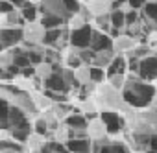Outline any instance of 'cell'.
I'll use <instances>...</instances> for the list:
<instances>
[{
  "label": "cell",
  "mask_w": 157,
  "mask_h": 153,
  "mask_svg": "<svg viewBox=\"0 0 157 153\" xmlns=\"http://www.w3.org/2000/svg\"><path fill=\"white\" fill-rule=\"evenodd\" d=\"M87 131H89V138L91 140H100V138H104V136L109 135V131H107V127H105V124H104V120H102L100 114L89 118Z\"/></svg>",
  "instance_id": "obj_12"
},
{
  "label": "cell",
  "mask_w": 157,
  "mask_h": 153,
  "mask_svg": "<svg viewBox=\"0 0 157 153\" xmlns=\"http://www.w3.org/2000/svg\"><path fill=\"white\" fill-rule=\"evenodd\" d=\"M70 153H93V140L91 138H70L67 142Z\"/></svg>",
  "instance_id": "obj_16"
},
{
  "label": "cell",
  "mask_w": 157,
  "mask_h": 153,
  "mask_svg": "<svg viewBox=\"0 0 157 153\" xmlns=\"http://www.w3.org/2000/svg\"><path fill=\"white\" fill-rule=\"evenodd\" d=\"M39 6L37 4H33V2H26L22 8H21V13H22V17H24V21L26 22H30V21H37L39 19Z\"/></svg>",
  "instance_id": "obj_25"
},
{
  "label": "cell",
  "mask_w": 157,
  "mask_h": 153,
  "mask_svg": "<svg viewBox=\"0 0 157 153\" xmlns=\"http://www.w3.org/2000/svg\"><path fill=\"white\" fill-rule=\"evenodd\" d=\"M126 70H128V59H126V55L117 54L115 59H113V63L107 66V74H126Z\"/></svg>",
  "instance_id": "obj_20"
},
{
  "label": "cell",
  "mask_w": 157,
  "mask_h": 153,
  "mask_svg": "<svg viewBox=\"0 0 157 153\" xmlns=\"http://www.w3.org/2000/svg\"><path fill=\"white\" fill-rule=\"evenodd\" d=\"M85 6L89 13L96 19V17H102L113 11V0H87Z\"/></svg>",
  "instance_id": "obj_13"
},
{
  "label": "cell",
  "mask_w": 157,
  "mask_h": 153,
  "mask_svg": "<svg viewBox=\"0 0 157 153\" xmlns=\"http://www.w3.org/2000/svg\"><path fill=\"white\" fill-rule=\"evenodd\" d=\"M111 24H113V28H117V30H124L128 24H126V11H122V9H113L111 11Z\"/></svg>",
  "instance_id": "obj_28"
},
{
  "label": "cell",
  "mask_w": 157,
  "mask_h": 153,
  "mask_svg": "<svg viewBox=\"0 0 157 153\" xmlns=\"http://www.w3.org/2000/svg\"><path fill=\"white\" fill-rule=\"evenodd\" d=\"M15 9H17V6L11 2V0H2V4H0V13H2V15L11 13V11H15Z\"/></svg>",
  "instance_id": "obj_37"
},
{
  "label": "cell",
  "mask_w": 157,
  "mask_h": 153,
  "mask_svg": "<svg viewBox=\"0 0 157 153\" xmlns=\"http://www.w3.org/2000/svg\"><path fill=\"white\" fill-rule=\"evenodd\" d=\"M54 72H56V68H54V65L48 63V61H43V63L35 65V76H37V78H41L43 81H46Z\"/></svg>",
  "instance_id": "obj_24"
},
{
  "label": "cell",
  "mask_w": 157,
  "mask_h": 153,
  "mask_svg": "<svg viewBox=\"0 0 157 153\" xmlns=\"http://www.w3.org/2000/svg\"><path fill=\"white\" fill-rule=\"evenodd\" d=\"M107 81L117 89V91H124V87H126V83H128V76L126 74H109V78H107Z\"/></svg>",
  "instance_id": "obj_31"
},
{
  "label": "cell",
  "mask_w": 157,
  "mask_h": 153,
  "mask_svg": "<svg viewBox=\"0 0 157 153\" xmlns=\"http://www.w3.org/2000/svg\"><path fill=\"white\" fill-rule=\"evenodd\" d=\"M24 43V28L22 26H11L0 30V46L2 50L21 46Z\"/></svg>",
  "instance_id": "obj_5"
},
{
  "label": "cell",
  "mask_w": 157,
  "mask_h": 153,
  "mask_svg": "<svg viewBox=\"0 0 157 153\" xmlns=\"http://www.w3.org/2000/svg\"><path fill=\"white\" fill-rule=\"evenodd\" d=\"M91 48L94 52L105 50V48H113V37L102 30H94L93 32V41H91Z\"/></svg>",
  "instance_id": "obj_14"
},
{
  "label": "cell",
  "mask_w": 157,
  "mask_h": 153,
  "mask_svg": "<svg viewBox=\"0 0 157 153\" xmlns=\"http://www.w3.org/2000/svg\"><path fill=\"white\" fill-rule=\"evenodd\" d=\"M74 74H76V80H78V83H80L82 87L83 85H89L93 80H91V65H87V63H82L78 68H74Z\"/></svg>",
  "instance_id": "obj_21"
},
{
  "label": "cell",
  "mask_w": 157,
  "mask_h": 153,
  "mask_svg": "<svg viewBox=\"0 0 157 153\" xmlns=\"http://www.w3.org/2000/svg\"><path fill=\"white\" fill-rule=\"evenodd\" d=\"M93 32L94 28L91 24H85L80 30H70V39L68 44L78 46V48H91V41H93Z\"/></svg>",
  "instance_id": "obj_8"
},
{
  "label": "cell",
  "mask_w": 157,
  "mask_h": 153,
  "mask_svg": "<svg viewBox=\"0 0 157 153\" xmlns=\"http://www.w3.org/2000/svg\"><path fill=\"white\" fill-rule=\"evenodd\" d=\"M0 153H30L28 149H17V147H0Z\"/></svg>",
  "instance_id": "obj_41"
},
{
  "label": "cell",
  "mask_w": 157,
  "mask_h": 153,
  "mask_svg": "<svg viewBox=\"0 0 157 153\" xmlns=\"http://www.w3.org/2000/svg\"><path fill=\"white\" fill-rule=\"evenodd\" d=\"M39 9L43 11V15H56V17H61L65 21H68V17L72 15L65 4V0H41Z\"/></svg>",
  "instance_id": "obj_7"
},
{
  "label": "cell",
  "mask_w": 157,
  "mask_h": 153,
  "mask_svg": "<svg viewBox=\"0 0 157 153\" xmlns=\"http://www.w3.org/2000/svg\"><path fill=\"white\" fill-rule=\"evenodd\" d=\"M33 129H35L37 133H43V135H46V133L50 131V125H48V122H46L43 116H37V118L33 120Z\"/></svg>",
  "instance_id": "obj_35"
},
{
  "label": "cell",
  "mask_w": 157,
  "mask_h": 153,
  "mask_svg": "<svg viewBox=\"0 0 157 153\" xmlns=\"http://www.w3.org/2000/svg\"><path fill=\"white\" fill-rule=\"evenodd\" d=\"M44 89L46 91H52V92H67L68 89H70V85L65 81V78H63V70H56L50 78L44 81Z\"/></svg>",
  "instance_id": "obj_11"
},
{
  "label": "cell",
  "mask_w": 157,
  "mask_h": 153,
  "mask_svg": "<svg viewBox=\"0 0 157 153\" xmlns=\"http://www.w3.org/2000/svg\"><path fill=\"white\" fill-rule=\"evenodd\" d=\"M146 151H148V153H157V133L151 135V138H150V146H148Z\"/></svg>",
  "instance_id": "obj_39"
},
{
  "label": "cell",
  "mask_w": 157,
  "mask_h": 153,
  "mask_svg": "<svg viewBox=\"0 0 157 153\" xmlns=\"http://www.w3.org/2000/svg\"><path fill=\"white\" fill-rule=\"evenodd\" d=\"M129 4H131L133 9H142L148 4V0H129Z\"/></svg>",
  "instance_id": "obj_40"
},
{
  "label": "cell",
  "mask_w": 157,
  "mask_h": 153,
  "mask_svg": "<svg viewBox=\"0 0 157 153\" xmlns=\"http://www.w3.org/2000/svg\"><path fill=\"white\" fill-rule=\"evenodd\" d=\"M11 2H13V4H15L17 8H22V6H24V4L28 2V0H11Z\"/></svg>",
  "instance_id": "obj_42"
},
{
  "label": "cell",
  "mask_w": 157,
  "mask_h": 153,
  "mask_svg": "<svg viewBox=\"0 0 157 153\" xmlns=\"http://www.w3.org/2000/svg\"><path fill=\"white\" fill-rule=\"evenodd\" d=\"M109 74H107V68H100V66H94L91 65V80L96 81V83H104L107 81Z\"/></svg>",
  "instance_id": "obj_32"
},
{
  "label": "cell",
  "mask_w": 157,
  "mask_h": 153,
  "mask_svg": "<svg viewBox=\"0 0 157 153\" xmlns=\"http://www.w3.org/2000/svg\"><path fill=\"white\" fill-rule=\"evenodd\" d=\"M65 124L68 125V127H87L89 125V116L87 114H83L82 111H72L67 118H65Z\"/></svg>",
  "instance_id": "obj_19"
},
{
  "label": "cell",
  "mask_w": 157,
  "mask_h": 153,
  "mask_svg": "<svg viewBox=\"0 0 157 153\" xmlns=\"http://www.w3.org/2000/svg\"><path fill=\"white\" fill-rule=\"evenodd\" d=\"M153 54V50L148 46V44H137L131 52H129V55H133V57H137V59H144V57H148V55H151Z\"/></svg>",
  "instance_id": "obj_34"
},
{
  "label": "cell",
  "mask_w": 157,
  "mask_h": 153,
  "mask_svg": "<svg viewBox=\"0 0 157 153\" xmlns=\"http://www.w3.org/2000/svg\"><path fill=\"white\" fill-rule=\"evenodd\" d=\"M13 65H15V48L2 50V54H0V70L10 68Z\"/></svg>",
  "instance_id": "obj_27"
},
{
  "label": "cell",
  "mask_w": 157,
  "mask_h": 153,
  "mask_svg": "<svg viewBox=\"0 0 157 153\" xmlns=\"http://www.w3.org/2000/svg\"><path fill=\"white\" fill-rule=\"evenodd\" d=\"M100 116H102V120H104V124H105L109 135H113V136H118V135H120L122 131H126V127H128V122H126L124 114L118 113V111L104 109V111L100 113Z\"/></svg>",
  "instance_id": "obj_4"
},
{
  "label": "cell",
  "mask_w": 157,
  "mask_h": 153,
  "mask_svg": "<svg viewBox=\"0 0 157 153\" xmlns=\"http://www.w3.org/2000/svg\"><path fill=\"white\" fill-rule=\"evenodd\" d=\"M115 50L113 48H105V50H100V52H94V59H93V65L94 66H100V68H107L113 59H115Z\"/></svg>",
  "instance_id": "obj_17"
},
{
  "label": "cell",
  "mask_w": 157,
  "mask_h": 153,
  "mask_svg": "<svg viewBox=\"0 0 157 153\" xmlns=\"http://www.w3.org/2000/svg\"><path fill=\"white\" fill-rule=\"evenodd\" d=\"M139 116H140V118H144V120H148L150 124L157 125V100H155L150 107L140 109V111H139Z\"/></svg>",
  "instance_id": "obj_26"
},
{
  "label": "cell",
  "mask_w": 157,
  "mask_h": 153,
  "mask_svg": "<svg viewBox=\"0 0 157 153\" xmlns=\"http://www.w3.org/2000/svg\"><path fill=\"white\" fill-rule=\"evenodd\" d=\"M139 19H140V17H139L137 9H129V11H126V24H128V26L135 24V22H137ZM128 26H126V28H128Z\"/></svg>",
  "instance_id": "obj_38"
},
{
  "label": "cell",
  "mask_w": 157,
  "mask_h": 153,
  "mask_svg": "<svg viewBox=\"0 0 157 153\" xmlns=\"http://www.w3.org/2000/svg\"><path fill=\"white\" fill-rule=\"evenodd\" d=\"M122 94H124L126 102L129 105H133L135 109H146L157 100V87L144 81L137 72H131Z\"/></svg>",
  "instance_id": "obj_1"
},
{
  "label": "cell",
  "mask_w": 157,
  "mask_h": 153,
  "mask_svg": "<svg viewBox=\"0 0 157 153\" xmlns=\"http://www.w3.org/2000/svg\"><path fill=\"white\" fill-rule=\"evenodd\" d=\"M94 22H96L98 30H102V32H105V33H109V32L113 30V24H111V13L102 15V17H96Z\"/></svg>",
  "instance_id": "obj_33"
},
{
  "label": "cell",
  "mask_w": 157,
  "mask_h": 153,
  "mask_svg": "<svg viewBox=\"0 0 157 153\" xmlns=\"http://www.w3.org/2000/svg\"><path fill=\"white\" fill-rule=\"evenodd\" d=\"M52 135H54V140H56V142L67 144V142L70 140V127H68L65 122H61L56 129H52Z\"/></svg>",
  "instance_id": "obj_23"
},
{
  "label": "cell",
  "mask_w": 157,
  "mask_h": 153,
  "mask_svg": "<svg viewBox=\"0 0 157 153\" xmlns=\"http://www.w3.org/2000/svg\"><path fill=\"white\" fill-rule=\"evenodd\" d=\"M70 138H89L87 127H70Z\"/></svg>",
  "instance_id": "obj_36"
},
{
  "label": "cell",
  "mask_w": 157,
  "mask_h": 153,
  "mask_svg": "<svg viewBox=\"0 0 157 153\" xmlns=\"http://www.w3.org/2000/svg\"><path fill=\"white\" fill-rule=\"evenodd\" d=\"M46 142H48L46 135L33 131V133L28 136V140H26V147H28V151H30V153H35V151H41V149L44 147V144H46Z\"/></svg>",
  "instance_id": "obj_18"
},
{
  "label": "cell",
  "mask_w": 157,
  "mask_h": 153,
  "mask_svg": "<svg viewBox=\"0 0 157 153\" xmlns=\"http://www.w3.org/2000/svg\"><path fill=\"white\" fill-rule=\"evenodd\" d=\"M24 41L30 44H44V37H46V26L43 24V21H30L24 26Z\"/></svg>",
  "instance_id": "obj_6"
},
{
  "label": "cell",
  "mask_w": 157,
  "mask_h": 153,
  "mask_svg": "<svg viewBox=\"0 0 157 153\" xmlns=\"http://www.w3.org/2000/svg\"><path fill=\"white\" fill-rule=\"evenodd\" d=\"M52 109L56 111V114L59 116V120H61V122H65V118L74 111V109H72V105H70L68 102H56V103L52 105Z\"/></svg>",
  "instance_id": "obj_29"
},
{
  "label": "cell",
  "mask_w": 157,
  "mask_h": 153,
  "mask_svg": "<svg viewBox=\"0 0 157 153\" xmlns=\"http://www.w3.org/2000/svg\"><path fill=\"white\" fill-rule=\"evenodd\" d=\"M78 109H80L83 114H87L89 118H93V116H98L100 114V103H98V100H96V96H93V98H89V96H85L83 100H80L78 102Z\"/></svg>",
  "instance_id": "obj_15"
},
{
  "label": "cell",
  "mask_w": 157,
  "mask_h": 153,
  "mask_svg": "<svg viewBox=\"0 0 157 153\" xmlns=\"http://www.w3.org/2000/svg\"><path fill=\"white\" fill-rule=\"evenodd\" d=\"M43 24L46 26V30H52V28H61V26H65L67 24V21L65 19H61V17H56V15H43Z\"/></svg>",
  "instance_id": "obj_30"
},
{
  "label": "cell",
  "mask_w": 157,
  "mask_h": 153,
  "mask_svg": "<svg viewBox=\"0 0 157 153\" xmlns=\"http://www.w3.org/2000/svg\"><path fill=\"white\" fill-rule=\"evenodd\" d=\"M96 100L100 103V109H113V111H118V113H126L131 105L126 102L124 94L120 91H117L109 81H104L98 85V94H96ZM100 111V113H102Z\"/></svg>",
  "instance_id": "obj_2"
},
{
  "label": "cell",
  "mask_w": 157,
  "mask_h": 153,
  "mask_svg": "<svg viewBox=\"0 0 157 153\" xmlns=\"http://www.w3.org/2000/svg\"><path fill=\"white\" fill-rule=\"evenodd\" d=\"M93 153H131V149L126 146V142L107 135L100 140H93Z\"/></svg>",
  "instance_id": "obj_3"
},
{
  "label": "cell",
  "mask_w": 157,
  "mask_h": 153,
  "mask_svg": "<svg viewBox=\"0 0 157 153\" xmlns=\"http://www.w3.org/2000/svg\"><path fill=\"white\" fill-rule=\"evenodd\" d=\"M137 44L139 43H137L135 35H131V33H120V35L113 37V50H115V54H120V55L129 54Z\"/></svg>",
  "instance_id": "obj_9"
},
{
  "label": "cell",
  "mask_w": 157,
  "mask_h": 153,
  "mask_svg": "<svg viewBox=\"0 0 157 153\" xmlns=\"http://www.w3.org/2000/svg\"><path fill=\"white\" fill-rule=\"evenodd\" d=\"M139 76H140L144 81H153V80H157V55L151 54V55L140 59Z\"/></svg>",
  "instance_id": "obj_10"
},
{
  "label": "cell",
  "mask_w": 157,
  "mask_h": 153,
  "mask_svg": "<svg viewBox=\"0 0 157 153\" xmlns=\"http://www.w3.org/2000/svg\"><path fill=\"white\" fill-rule=\"evenodd\" d=\"M85 24H89V19H87V15H85L83 11L72 13V15L68 17V21H67V26H68L70 30H80V28H83Z\"/></svg>",
  "instance_id": "obj_22"
},
{
  "label": "cell",
  "mask_w": 157,
  "mask_h": 153,
  "mask_svg": "<svg viewBox=\"0 0 157 153\" xmlns=\"http://www.w3.org/2000/svg\"><path fill=\"white\" fill-rule=\"evenodd\" d=\"M131 153H148V151H146V149H133Z\"/></svg>",
  "instance_id": "obj_43"
}]
</instances>
